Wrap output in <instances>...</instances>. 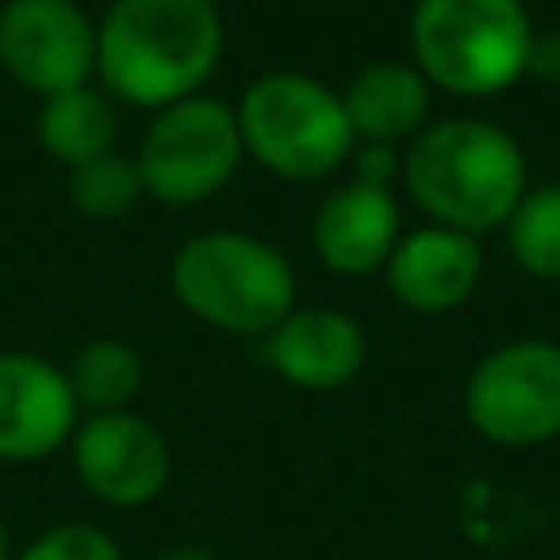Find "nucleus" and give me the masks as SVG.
Returning <instances> with one entry per match:
<instances>
[{
	"mask_svg": "<svg viewBox=\"0 0 560 560\" xmlns=\"http://www.w3.org/2000/svg\"><path fill=\"white\" fill-rule=\"evenodd\" d=\"M464 411L494 446H538L560 433V346L508 341L490 350L464 389Z\"/></svg>",
	"mask_w": 560,
	"mask_h": 560,
	"instance_id": "0eeeda50",
	"label": "nucleus"
},
{
	"mask_svg": "<svg viewBox=\"0 0 560 560\" xmlns=\"http://www.w3.org/2000/svg\"><path fill=\"white\" fill-rule=\"evenodd\" d=\"M262 359L293 389L328 394L363 372L368 337L363 324L337 306H293L262 337Z\"/></svg>",
	"mask_w": 560,
	"mask_h": 560,
	"instance_id": "9b49d317",
	"label": "nucleus"
},
{
	"mask_svg": "<svg viewBox=\"0 0 560 560\" xmlns=\"http://www.w3.org/2000/svg\"><path fill=\"white\" fill-rule=\"evenodd\" d=\"M481 280V245L468 232L429 223L416 232H402L389 262H385V284L389 293L420 315H442L455 311L472 298Z\"/></svg>",
	"mask_w": 560,
	"mask_h": 560,
	"instance_id": "ddd939ff",
	"label": "nucleus"
},
{
	"mask_svg": "<svg viewBox=\"0 0 560 560\" xmlns=\"http://www.w3.org/2000/svg\"><path fill=\"white\" fill-rule=\"evenodd\" d=\"M402 184L433 223L481 236L503 228L521 206L525 153L486 118H442L402 153Z\"/></svg>",
	"mask_w": 560,
	"mask_h": 560,
	"instance_id": "f03ea898",
	"label": "nucleus"
},
{
	"mask_svg": "<svg viewBox=\"0 0 560 560\" xmlns=\"http://www.w3.org/2000/svg\"><path fill=\"white\" fill-rule=\"evenodd\" d=\"M79 429V402L70 394L66 368L4 350L0 354V459L4 464H35L70 446Z\"/></svg>",
	"mask_w": 560,
	"mask_h": 560,
	"instance_id": "9d476101",
	"label": "nucleus"
},
{
	"mask_svg": "<svg viewBox=\"0 0 560 560\" xmlns=\"http://www.w3.org/2000/svg\"><path fill=\"white\" fill-rule=\"evenodd\" d=\"M398 236H402V219H398L394 192L381 184H363V179L332 188L315 206V219H311L315 258L332 276L385 271Z\"/></svg>",
	"mask_w": 560,
	"mask_h": 560,
	"instance_id": "f8f14e48",
	"label": "nucleus"
},
{
	"mask_svg": "<svg viewBox=\"0 0 560 560\" xmlns=\"http://www.w3.org/2000/svg\"><path fill=\"white\" fill-rule=\"evenodd\" d=\"M359 144L416 140L429 122V79L407 61H372L341 92Z\"/></svg>",
	"mask_w": 560,
	"mask_h": 560,
	"instance_id": "4468645a",
	"label": "nucleus"
},
{
	"mask_svg": "<svg viewBox=\"0 0 560 560\" xmlns=\"http://www.w3.org/2000/svg\"><path fill=\"white\" fill-rule=\"evenodd\" d=\"M232 109L245 158H254L267 175L289 184H315L332 175L350 162L359 144L341 92L302 70L258 74Z\"/></svg>",
	"mask_w": 560,
	"mask_h": 560,
	"instance_id": "20e7f679",
	"label": "nucleus"
},
{
	"mask_svg": "<svg viewBox=\"0 0 560 560\" xmlns=\"http://www.w3.org/2000/svg\"><path fill=\"white\" fill-rule=\"evenodd\" d=\"M79 486L105 508H149L171 481V442L140 411L83 416L70 438Z\"/></svg>",
	"mask_w": 560,
	"mask_h": 560,
	"instance_id": "1a4fd4ad",
	"label": "nucleus"
},
{
	"mask_svg": "<svg viewBox=\"0 0 560 560\" xmlns=\"http://www.w3.org/2000/svg\"><path fill=\"white\" fill-rule=\"evenodd\" d=\"M0 70L48 101L96 79V22L79 0H9L0 9Z\"/></svg>",
	"mask_w": 560,
	"mask_h": 560,
	"instance_id": "6e6552de",
	"label": "nucleus"
},
{
	"mask_svg": "<svg viewBox=\"0 0 560 560\" xmlns=\"http://www.w3.org/2000/svg\"><path fill=\"white\" fill-rule=\"evenodd\" d=\"M158 560H214V556L201 551V547H188V542H184V547H166Z\"/></svg>",
	"mask_w": 560,
	"mask_h": 560,
	"instance_id": "4be33fe9",
	"label": "nucleus"
},
{
	"mask_svg": "<svg viewBox=\"0 0 560 560\" xmlns=\"http://www.w3.org/2000/svg\"><path fill=\"white\" fill-rule=\"evenodd\" d=\"M39 144L52 162H61L66 171L101 158L114 149L118 140V109H114V96L101 92L96 83L88 88H70V92H57L39 105Z\"/></svg>",
	"mask_w": 560,
	"mask_h": 560,
	"instance_id": "2eb2a0df",
	"label": "nucleus"
},
{
	"mask_svg": "<svg viewBox=\"0 0 560 560\" xmlns=\"http://www.w3.org/2000/svg\"><path fill=\"white\" fill-rule=\"evenodd\" d=\"M219 57L223 18L214 0H109L96 22V83L153 114L197 96Z\"/></svg>",
	"mask_w": 560,
	"mask_h": 560,
	"instance_id": "f257e3e1",
	"label": "nucleus"
},
{
	"mask_svg": "<svg viewBox=\"0 0 560 560\" xmlns=\"http://www.w3.org/2000/svg\"><path fill=\"white\" fill-rule=\"evenodd\" d=\"M171 293L219 332L267 337L298 306V271L262 236L197 232L171 254Z\"/></svg>",
	"mask_w": 560,
	"mask_h": 560,
	"instance_id": "7ed1b4c3",
	"label": "nucleus"
},
{
	"mask_svg": "<svg viewBox=\"0 0 560 560\" xmlns=\"http://www.w3.org/2000/svg\"><path fill=\"white\" fill-rule=\"evenodd\" d=\"M0 560H13V547H9V525L0 521Z\"/></svg>",
	"mask_w": 560,
	"mask_h": 560,
	"instance_id": "5701e85b",
	"label": "nucleus"
},
{
	"mask_svg": "<svg viewBox=\"0 0 560 560\" xmlns=\"http://www.w3.org/2000/svg\"><path fill=\"white\" fill-rule=\"evenodd\" d=\"M144 197V179H140V166L136 158L109 149L83 166L70 171V206L83 214V219H96V223H114L122 214H131Z\"/></svg>",
	"mask_w": 560,
	"mask_h": 560,
	"instance_id": "f3484780",
	"label": "nucleus"
},
{
	"mask_svg": "<svg viewBox=\"0 0 560 560\" xmlns=\"http://www.w3.org/2000/svg\"><path fill=\"white\" fill-rule=\"evenodd\" d=\"M66 381H70L79 411H88V416L131 411V402L144 385V359L122 337H92L70 354Z\"/></svg>",
	"mask_w": 560,
	"mask_h": 560,
	"instance_id": "dca6fc26",
	"label": "nucleus"
},
{
	"mask_svg": "<svg viewBox=\"0 0 560 560\" xmlns=\"http://www.w3.org/2000/svg\"><path fill=\"white\" fill-rule=\"evenodd\" d=\"M534 26L521 0H416L411 66L429 88L494 96L525 74Z\"/></svg>",
	"mask_w": 560,
	"mask_h": 560,
	"instance_id": "39448f33",
	"label": "nucleus"
},
{
	"mask_svg": "<svg viewBox=\"0 0 560 560\" xmlns=\"http://www.w3.org/2000/svg\"><path fill=\"white\" fill-rule=\"evenodd\" d=\"M245 162L236 109L197 92L153 114L144 127L136 166L144 179V197L171 210H192L214 201Z\"/></svg>",
	"mask_w": 560,
	"mask_h": 560,
	"instance_id": "423d86ee",
	"label": "nucleus"
},
{
	"mask_svg": "<svg viewBox=\"0 0 560 560\" xmlns=\"http://www.w3.org/2000/svg\"><path fill=\"white\" fill-rule=\"evenodd\" d=\"M525 74H534L542 83H560V31H542V35L534 31Z\"/></svg>",
	"mask_w": 560,
	"mask_h": 560,
	"instance_id": "412c9836",
	"label": "nucleus"
},
{
	"mask_svg": "<svg viewBox=\"0 0 560 560\" xmlns=\"http://www.w3.org/2000/svg\"><path fill=\"white\" fill-rule=\"evenodd\" d=\"M350 162H354V175L350 179H363V184L389 188V179L402 175V158L394 153V144H354Z\"/></svg>",
	"mask_w": 560,
	"mask_h": 560,
	"instance_id": "aec40b11",
	"label": "nucleus"
},
{
	"mask_svg": "<svg viewBox=\"0 0 560 560\" xmlns=\"http://www.w3.org/2000/svg\"><path fill=\"white\" fill-rule=\"evenodd\" d=\"M508 245L521 271L560 280V184L525 188L521 206L508 219Z\"/></svg>",
	"mask_w": 560,
	"mask_h": 560,
	"instance_id": "a211bd4d",
	"label": "nucleus"
},
{
	"mask_svg": "<svg viewBox=\"0 0 560 560\" xmlns=\"http://www.w3.org/2000/svg\"><path fill=\"white\" fill-rule=\"evenodd\" d=\"M13 560H127V556L114 542V534H105L101 525L66 521V525H52L39 538H31Z\"/></svg>",
	"mask_w": 560,
	"mask_h": 560,
	"instance_id": "6ab92c4d",
	"label": "nucleus"
}]
</instances>
